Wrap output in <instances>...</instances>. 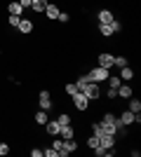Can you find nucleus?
I'll use <instances>...</instances> for the list:
<instances>
[{
    "mask_svg": "<svg viewBox=\"0 0 141 157\" xmlns=\"http://www.w3.org/2000/svg\"><path fill=\"white\" fill-rule=\"evenodd\" d=\"M87 78H89V82H106L108 80V68H101V66H96V68H92V71L87 73Z\"/></svg>",
    "mask_w": 141,
    "mask_h": 157,
    "instance_id": "1",
    "label": "nucleus"
},
{
    "mask_svg": "<svg viewBox=\"0 0 141 157\" xmlns=\"http://www.w3.org/2000/svg\"><path fill=\"white\" fill-rule=\"evenodd\" d=\"M82 94H85V96L89 98V101H96V98L101 96V89H99V82H87V85L82 87L80 89Z\"/></svg>",
    "mask_w": 141,
    "mask_h": 157,
    "instance_id": "2",
    "label": "nucleus"
},
{
    "mask_svg": "<svg viewBox=\"0 0 141 157\" xmlns=\"http://www.w3.org/2000/svg\"><path fill=\"white\" fill-rule=\"evenodd\" d=\"M71 98H73V105H75V108H78L80 113H85V110L89 108V98L85 96L82 92H75V94H73Z\"/></svg>",
    "mask_w": 141,
    "mask_h": 157,
    "instance_id": "3",
    "label": "nucleus"
},
{
    "mask_svg": "<svg viewBox=\"0 0 141 157\" xmlns=\"http://www.w3.org/2000/svg\"><path fill=\"white\" fill-rule=\"evenodd\" d=\"M73 150H78V141H75V138H64V145H61V150H59V157L71 155Z\"/></svg>",
    "mask_w": 141,
    "mask_h": 157,
    "instance_id": "4",
    "label": "nucleus"
},
{
    "mask_svg": "<svg viewBox=\"0 0 141 157\" xmlns=\"http://www.w3.org/2000/svg\"><path fill=\"white\" fill-rule=\"evenodd\" d=\"M17 31H19L21 35H28V33H33V21L26 19V17H21V21H19V26H17Z\"/></svg>",
    "mask_w": 141,
    "mask_h": 157,
    "instance_id": "5",
    "label": "nucleus"
},
{
    "mask_svg": "<svg viewBox=\"0 0 141 157\" xmlns=\"http://www.w3.org/2000/svg\"><path fill=\"white\" fill-rule=\"evenodd\" d=\"M99 145L104 148V150L115 148V136H113V134H101V136H99Z\"/></svg>",
    "mask_w": 141,
    "mask_h": 157,
    "instance_id": "6",
    "label": "nucleus"
},
{
    "mask_svg": "<svg viewBox=\"0 0 141 157\" xmlns=\"http://www.w3.org/2000/svg\"><path fill=\"white\" fill-rule=\"evenodd\" d=\"M118 120L122 122V127H129V124H134V122H136V113H132V110H122Z\"/></svg>",
    "mask_w": 141,
    "mask_h": 157,
    "instance_id": "7",
    "label": "nucleus"
},
{
    "mask_svg": "<svg viewBox=\"0 0 141 157\" xmlns=\"http://www.w3.org/2000/svg\"><path fill=\"white\" fill-rule=\"evenodd\" d=\"M38 103H40L42 110H49V108H52V96H49V92H45V89H42L40 96H38Z\"/></svg>",
    "mask_w": 141,
    "mask_h": 157,
    "instance_id": "8",
    "label": "nucleus"
},
{
    "mask_svg": "<svg viewBox=\"0 0 141 157\" xmlns=\"http://www.w3.org/2000/svg\"><path fill=\"white\" fill-rule=\"evenodd\" d=\"M99 66L101 68H113V54H108V52H104V54H99Z\"/></svg>",
    "mask_w": 141,
    "mask_h": 157,
    "instance_id": "9",
    "label": "nucleus"
},
{
    "mask_svg": "<svg viewBox=\"0 0 141 157\" xmlns=\"http://www.w3.org/2000/svg\"><path fill=\"white\" fill-rule=\"evenodd\" d=\"M7 12L14 14V17H21V14H24V7L19 5V0H12V2H7Z\"/></svg>",
    "mask_w": 141,
    "mask_h": 157,
    "instance_id": "10",
    "label": "nucleus"
},
{
    "mask_svg": "<svg viewBox=\"0 0 141 157\" xmlns=\"http://www.w3.org/2000/svg\"><path fill=\"white\" fill-rule=\"evenodd\" d=\"M96 19H99V24H111L115 17H113V12H111V10H101V12L96 14Z\"/></svg>",
    "mask_w": 141,
    "mask_h": 157,
    "instance_id": "11",
    "label": "nucleus"
},
{
    "mask_svg": "<svg viewBox=\"0 0 141 157\" xmlns=\"http://www.w3.org/2000/svg\"><path fill=\"white\" fill-rule=\"evenodd\" d=\"M49 5V2H47V0H31V10H33L35 14H42L45 12V7Z\"/></svg>",
    "mask_w": 141,
    "mask_h": 157,
    "instance_id": "12",
    "label": "nucleus"
},
{
    "mask_svg": "<svg viewBox=\"0 0 141 157\" xmlns=\"http://www.w3.org/2000/svg\"><path fill=\"white\" fill-rule=\"evenodd\" d=\"M132 94H134L132 85H120V87H118V96H120V98H132Z\"/></svg>",
    "mask_w": 141,
    "mask_h": 157,
    "instance_id": "13",
    "label": "nucleus"
},
{
    "mask_svg": "<svg viewBox=\"0 0 141 157\" xmlns=\"http://www.w3.org/2000/svg\"><path fill=\"white\" fill-rule=\"evenodd\" d=\"M45 129H47L49 136H59V122H57V120H52V122L47 120V122H45Z\"/></svg>",
    "mask_w": 141,
    "mask_h": 157,
    "instance_id": "14",
    "label": "nucleus"
},
{
    "mask_svg": "<svg viewBox=\"0 0 141 157\" xmlns=\"http://www.w3.org/2000/svg\"><path fill=\"white\" fill-rule=\"evenodd\" d=\"M73 134H75V131H73V127H71V124H61L59 127V136L61 138H73Z\"/></svg>",
    "mask_w": 141,
    "mask_h": 157,
    "instance_id": "15",
    "label": "nucleus"
},
{
    "mask_svg": "<svg viewBox=\"0 0 141 157\" xmlns=\"http://www.w3.org/2000/svg\"><path fill=\"white\" fill-rule=\"evenodd\" d=\"M42 14H45L47 19H57V17H59V7H57V5H47Z\"/></svg>",
    "mask_w": 141,
    "mask_h": 157,
    "instance_id": "16",
    "label": "nucleus"
},
{
    "mask_svg": "<svg viewBox=\"0 0 141 157\" xmlns=\"http://www.w3.org/2000/svg\"><path fill=\"white\" fill-rule=\"evenodd\" d=\"M99 33L101 35H104V38H111V35H113V24H99Z\"/></svg>",
    "mask_w": 141,
    "mask_h": 157,
    "instance_id": "17",
    "label": "nucleus"
},
{
    "mask_svg": "<svg viewBox=\"0 0 141 157\" xmlns=\"http://www.w3.org/2000/svg\"><path fill=\"white\" fill-rule=\"evenodd\" d=\"M108 87H113V89H118V87L122 85V80H120V75H108Z\"/></svg>",
    "mask_w": 141,
    "mask_h": 157,
    "instance_id": "18",
    "label": "nucleus"
},
{
    "mask_svg": "<svg viewBox=\"0 0 141 157\" xmlns=\"http://www.w3.org/2000/svg\"><path fill=\"white\" fill-rule=\"evenodd\" d=\"M132 78H134V71H132L129 66H125L120 71V80H132Z\"/></svg>",
    "mask_w": 141,
    "mask_h": 157,
    "instance_id": "19",
    "label": "nucleus"
},
{
    "mask_svg": "<svg viewBox=\"0 0 141 157\" xmlns=\"http://www.w3.org/2000/svg\"><path fill=\"white\" fill-rule=\"evenodd\" d=\"M113 66L125 68V66H129V61H127V56H113Z\"/></svg>",
    "mask_w": 141,
    "mask_h": 157,
    "instance_id": "20",
    "label": "nucleus"
},
{
    "mask_svg": "<svg viewBox=\"0 0 141 157\" xmlns=\"http://www.w3.org/2000/svg\"><path fill=\"white\" fill-rule=\"evenodd\" d=\"M129 110L132 113H141V101L139 98H129Z\"/></svg>",
    "mask_w": 141,
    "mask_h": 157,
    "instance_id": "21",
    "label": "nucleus"
},
{
    "mask_svg": "<svg viewBox=\"0 0 141 157\" xmlns=\"http://www.w3.org/2000/svg\"><path fill=\"white\" fill-rule=\"evenodd\" d=\"M35 122H38V124H45V122H47V110L40 108V110L35 113Z\"/></svg>",
    "mask_w": 141,
    "mask_h": 157,
    "instance_id": "22",
    "label": "nucleus"
},
{
    "mask_svg": "<svg viewBox=\"0 0 141 157\" xmlns=\"http://www.w3.org/2000/svg\"><path fill=\"white\" fill-rule=\"evenodd\" d=\"M57 122H59V127L61 124H71V115H68V113H61L59 117H57Z\"/></svg>",
    "mask_w": 141,
    "mask_h": 157,
    "instance_id": "23",
    "label": "nucleus"
},
{
    "mask_svg": "<svg viewBox=\"0 0 141 157\" xmlns=\"http://www.w3.org/2000/svg\"><path fill=\"white\" fill-rule=\"evenodd\" d=\"M87 148H92V150H94V148H99V136H94V134H92V136L87 138Z\"/></svg>",
    "mask_w": 141,
    "mask_h": 157,
    "instance_id": "24",
    "label": "nucleus"
},
{
    "mask_svg": "<svg viewBox=\"0 0 141 157\" xmlns=\"http://www.w3.org/2000/svg\"><path fill=\"white\" fill-rule=\"evenodd\" d=\"M75 92H80V89L75 87V82H68V85H66V94H68V96H73Z\"/></svg>",
    "mask_w": 141,
    "mask_h": 157,
    "instance_id": "25",
    "label": "nucleus"
},
{
    "mask_svg": "<svg viewBox=\"0 0 141 157\" xmlns=\"http://www.w3.org/2000/svg\"><path fill=\"white\" fill-rule=\"evenodd\" d=\"M87 82H89L87 75H80V78H78V82H75V87H78V89H82V87L87 85Z\"/></svg>",
    "mask_w": 141,
    "mask_h": 157,
    "instance_id": "26",
    "label": "nucleus"
},
{
    "mask_svg": "<svg viewBox=\"0 0 141 157\" xmlns=\"http://www.w3.org/2000/svg\"><path fill=\"white\" fill-rule=\"evenodd\" d=\"M92 131H94V136H101V134H104V129H101V122H94V124H92Z\"/></svg>",
    "mask_w": 141,
    "mask_h": 157,
    "instance_id": "27",
    "label": "nucleus"
},
{
    "mask_svg": "<svg viewBox=\"0 0 141 157\" xmlns=\"http://www.w3.org/2000/svg\"><path fill=\"white\" fill-rule=\"evenodd\" d=\"M61 145H64V138H54V143H52V148L57 150V155H59V150H61Z\"/></svg>",
    "mask_w": 141,
    "mask_h": 157,
    "instance_id": "28",
    "label": "nucleus"
},
{
    "mask_svg": "<svg viewBox=\"0 0 141 157\" xmlns=\"http://www.w3.org/2000/svg\"><path fill=\"white\" fill-rule=\"evenodd\" d=\"M7 21H10V26L17 28V26H19V21H21V17H14V14H10V19H7Z\"/></svg>",
    "mask_w": 141,
    "mask_h": 157,
    "instance_id": "29",
    "label": "nucleus"
},
{
    "mask_svg": "<svg viewBox=\"0 0 141 157\" xmlns=\"http://www.w3.org/2000/svg\"><path fill=\"white\" fill-rule=\"evenodd\" d=\"M68 19H71V14H68V12H59V17H57V21H61V24H66Z\"/></svg>",
    "mask_w": 141,
    "mask_h": 157,
    "instance_id": "30",
    "label": "nucleus"
},
{
    "mask_svg": "<svg viewBox=\"0 0 141 157\" xmlns=\"http://www.w3.org/2000/svg\"><path fill=\"white\" fill-rule=\"evenodd\" d=\"M115 120H118V117H115L113 113H106V115L101 117V122H115Z\"/></svg>",
    "mask_w": 141,
    "mask_h": 157,
    "instance_id": "31",
    "label": "nucleus"
},
{
    "mask_svg": "<svg viewBox=\"0 0 141 157\" xmlns=\"http://www.w3.org/2000/svg\"><path fill=\"white\" fill-rule=\"evenodd\" d=\"M42 155H45V157H59L54 148H47V150H42Z\"/></svg>",
    "mask_w": 141,
    "mask_h": 157,
    "instance_id": "32",
    "label": "nucleus"
},
{
    "mask_svg": "<svg viewBox=\"0 0 141 157\" xmlns=\"http://www.w3.org/2000/svg\"><path fill=\"white\" fill-rule=\"evenodd\" d=\"M106 96H108V98H118V89H113V87H108Z\"/></svg>",
    "mask_w": 141,
    "mask_h": 157,
    "instance_id": "33",
    "label": "nucleus"
},
{
    "mask_svg": "<svg viewBox=\"0 0 141 157\" xmlns=\"http://www.w3.org/2000/svg\"><path fill=\"white\" fill-rule=\"evenodd\" d=\"M7 152H10V145H7V143H0V155H7Z\"/></svg>",
    "mask_w": 141,
    "mask_h": 157,
    "instance_id": "34",
    "label": "nucleus"
},
{
    "mask_svg": "<svg viewBox=\"0 0 141 157\" xmlns=\"http://www.w3.org/2000/svg\"><path fill=\"white\" fill-rule=\"evenodd\" d=\"M31 155H33V157H42V150H40V148H33V150H31Z\"/></svg>",
    "mask_w": 141,
    "mask_h": 157,
    "instance_id": "35",
    "label": "nucleus"
},
{
    "mask_svg": "<svg viewBox=\"0 0 141 157\" xmlns=\"http://www.w3.org/2000/svg\"><path fill=\"white\" fill-rule=\"evenodd\" d=\"M19 5L24 7V10H28V7H31V0H19Z\"/></svg>",
    "mask_w": 141,
    "mask_h": 157,
    "instance_id": "36",
    "label": "nucleus"
}]
</instances>
